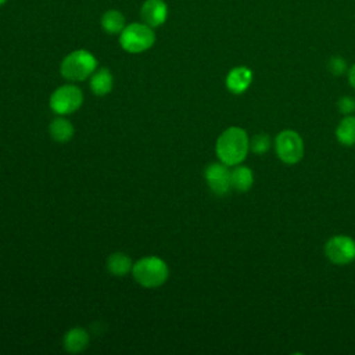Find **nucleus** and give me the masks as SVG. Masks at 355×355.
Wrapping results in <instances>:
<instances>
[{"label":"nucleus","mask_w":355,"mask_h":355,"mask_svg":"<svg viewBox=\"0 0 355 355\" xmlns=\"http://www.w3.org/2000/svg\"><path fill=\"white\" fill-rule=\"evenodd\" d=\"M89 345V334L85 329L73 327L64 336V348L71 354H78Z\"/></svg>","instance_id":"obj_12"},{"label":"nucleus","mask_w":355,"mask_h":355,"mask_svg":"<svg viewBox=\"0 0 355 355\" xmlns=\"http://www.w3.org/2000/svg\"><path fill=\"white\" fill-rule=\"evenodd\" d=\"M126 26L125 17L118 10H108L101 15V28L110 35H116L123 31Z\"/></svg>","instance_id":"obj_15"},{"label":"nucleus","mask_w":355,"mask_h":355,"mask_svg":"<svg viewBox=\"0 0 355 355\" xmlns=\"http://www.w3.org/2000/svg\"><path fill=\"white\" fill-rule=\"evenodd\" d=\"M132 273L135 280L147 288H155L162 286L168 276H169V269L165 261L157 257H146L139 259L133 268Z\"/></svg>","instance_id":"obj_2"},{"label":"nucleus","mask_w":355,"mask_h":355,"mask_svg":"<svg viewBox=\"0 0 355 355\" xmlns=\"http://www.w3.org/2000/svg\"><path fill=\"white\" fill-rule=\"evenodd\" d=\"M252 82V71L244 65L234 67L226 76V87L233 94L244 93Z\"/></svg>","instance_id":"obj_10"},{"label":"nucleus","mask_w":355,"mask_h":355,"mask_svg":"<svg viewBox=\"0 0 355 355\" xmlns=\"http://www.w3.org/2000/svg\"><path fill=\"white\" fill-rule=\"evenodd\" d=\"M338 111L344 115H352L355 112V98L351 96H344L337 103Z\"/></svg>","instance_id":"obj_20"},{"label":"nucleus","mask_w":355,"mask_h":355,"mask_svg":"<svg viewBox=\"0 0 355 355\" xmlns=\"http://www.w3.org/2000/svg\"><path fill=\"white\" fill-rule=\"evenodd\" d=\"M275 150L282 162L294 165L304 157V140L298 132L284 129L279 132L275 139Z\"/></svg>","instance_id":"obj_5"},{"label":"nucleus","mask_w":355,"mask_h":355,"mask_svg":"<svg viewBox=\"0 0 355 355\" xmlns=\"http://www.w3.org/2000/svg\"><path fill=\"white\" fill-rule=\"evenodd\" d=\"M114 79L107 68H100L94 71L90 76V89L97 96H105L112 90Z\"/></svg>","instance_id":"obj_13"},{"label":"nucleus","mask_w":355,"mask_h":355,"mask_svg":"<svg viewBox=\"0 0 355 355\" xmlns=\"http://www.w3.org/2000/svg\"><path fill=\"white\" fill-rule=\"evenodd\" d=\"M327 68H329V71H330L333 75L340 76V75H343V73L345 72L347 64H345V60H344V58L336 55V57H331V58L329 60Z\"/></svg>","instance_id":"obj_19"},{"label":"nucleus","mask_w":355,"mask_h":355,"mask_svg":"<svg viewBox=\"0 0 355 355\" xmlns=\"http://www.w3.org/2000/svg\"><path fill=\"white\" fill-rule=\"evenodd\" d=\"M107 268L110 270V273H112L114 276H118V277H122L125 275H128L133 265H132V261L130 258L123 254V252H114L108 257V261H107Z\"/></svg>","instance_id":"obj_17"},{"label":"nucleus","mask_w":355,"mask_h":355,"mask_svg":"<svg viewBox=\"0 0 355 355\" xmlns=\"http://www.w3.org/2000/svg\"><path fill=\"white\" fill-rule=\"evenodd\" d=\"M155 33L151 26L144 22H132L119 33V44L128 53H143L153 47Z\"/></svg>","instance_id":"obj_4"},{"label":"nucleus","mask_w":355,"mask_h":355,"mask_svg":"<svg viewBox=\"0 0 355 355\" xmlns=\"http://www.w3.org/2000/svg\"><path fill=\"white\" fill-rule=\"evenodd\" d=\"M215 151L219 161L227 166L241 164L250 151V139L247 132L239 126L225 129L216 140Z\"/></svg>","instance_id":"obj_1"},{"label":"nucleus","mask_w":355,"mask_h":355,"mask_svg":"<svg viewBox=\"0 0 355 355\" xmlns=\"http://www.w3.org/2000/svg\"><path fill=\"white\" fill-rule=\"evenodd\" d=\"M324 255L334 265H348L355 261V240L344 234L333 236L324 244Z\"/></svg>","instance_id":"obj_7"},{"label":"nucleus","mask_w":355,"mask_h":355,"mask_svg":"<svg viewBox=\"0 0 355 355\" xmlns=\"http://www.w3.org/2000/svg\"><path fill=\"white\" fill-rule=\"evenodd\" d=\"M208 187L216 196H225L232 189L230 169L223 162L209 164L204 172Z\"/></svg>","instance_id":"obj_8"},{"label":"nucleus","mask_w":355,"mask_h":355,"mask_svg":"<svg viewBox=\"0 0 355 355\" xmlns=\"http://www.w3.org/2000/svg\"><path fill=\"white\" fill-rule=\"evenodd\" d=\"M230 184L239 193L248 191L254 184V173L248 166L234 165L233 171H230Z\"/></svg>","instance_id":"obj_11"},{"label":"nucleus","mask_w":355,"mask_h":355,"mask_svg":"<svg viewBox=\"0 0 355 355\" xmlns=\"http://www.w3.org/2000/svg\"><path fill=\"white\" fill-rule=\"evenodd\" d=\"M338 143L345 147L355 146V115H345L336 128Z\"/></svg>","instance_id":"obj_14"},{"label":"nucleus","mask_w":355,"mask_h":355,"mask_svg":"<svg viewBox=\"0 0 355 355\" xmlns=\"http://www.w3.org/2000/svg\"><path fill=\"white\" fill-rule=\"evenodd\" d=\"M348 80H349V85L355 89V64L348 69Z\"/></svg>","instance_id":"obj_21"},{"label":"nucleus","mask_w":355,"mask_h":355,"mask_svg":"<svg viewBox=\"0 0 355 355\" xmlns=\"http://www.w3.org/2000/svg\"><path fill=\"white\" fill-rule=\"evenodd\" d=\"M270 146H272V141L266 133H258L250 140V151L258 155L265 154L270 148Z\"/></svg>","instance_id":"obj_18"},{"label":"nucleus","mask_w":355,"mask_h":355,"mask_svg":"<svg viewBox=\"0 0 355 355\" xmlns=\"http://www.w3.org/2000/svg\"><path fill=\"white\" fill-rule=\"evenodd\" d=\"M97 68V60L96 57L83 49L75 50L64 57L61 61L60 72L61 75L68 80L80 82L86 78H90L92 73Z\"/></svg>","instance_id":"obj_3"},{"label":"nucleus","mask_w":355,"mask_h":355,"mask_svg":"<svg viewBox=\"0 0 355 355\" xmlns=\"http://www.w3.org/2000/svg\"><path fill=\"white\" fill-rule=\"evenodd\" d=\"M7 3V0H0V7L3 6V4H6Z\"/></svg>","instance_id":"obj_22"},{"label":"nucleus","mask_w":355,"mask_h":355,"mask_svg":"<svg viewBox=\"0 0 355 355\" xmlns=\"http://www.w3.org/2000/svg\"><path fill=\"white\" fill-rule=\"evenodd\" d=\"M140 15L144 24L151 28H157L166 21L168 6L164 0H146L141 6Z\"/></svg>","instance_id":"obj_9"},{"label":"nucleus","mask_w":355,"mask_h":355,"mask_svg":"<svg viewBox=\"0 0 355 355\" xmlns=\"http://www.w3.org/2000/svg\"><path fill=\"white\" fill-rule=\"evenodd\" d=\"M73 132L75 129L72 123L65 118H55L49 126L50 136L58 143H65L71 140L73 136Z\"/></svg>","instance_id":"obj_16"},{"label":"nucleus","mask_w":355,"mask_h":355,"mask_svg":"<svg viewBox=\"0 0 355 355\" xmlns=\"http://www.w3.org/2000/svg\"><path fill=\"white\" fill-rule=\"evenodd\" d=\"M83 93L78 86L64 85L54 90L50 97V107L55 114L68 115L80 108Z\"/></svg>","instance_id":"obj_6"}]
</instances>
